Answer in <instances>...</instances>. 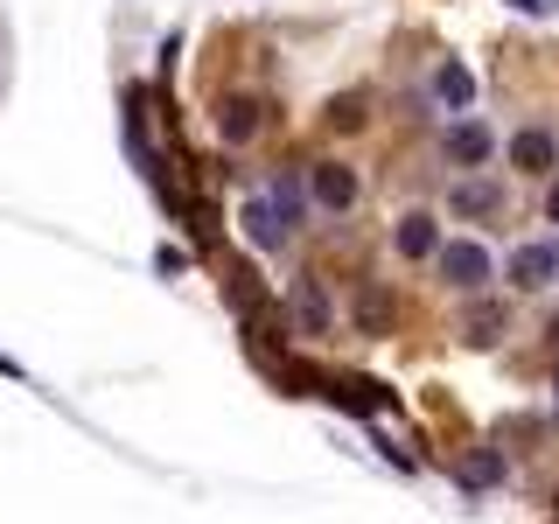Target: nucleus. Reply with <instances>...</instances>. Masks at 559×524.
I'll list each match as a JSON object with an SVG mask.
<instances>
[{
    "label": "nucleus",
    "instance_id": "obj_9",
    "mask_svg": "<svg viewBox=\"0 0 559 524\" xmlns=\"http://www.w3.org/2000/svg\"><path fill=\"white\" fill-rule=\"evenodd\" d=\"M217 133H224V140H252V133H259V105H252V98H231V105L217 112Z\"/></svg>",
    "mask_w": 559,
    "mask_h": 524
},
{
    "label": "nucleus",
    "instance_id": "obj_13",
    "mask_svg": "<svg viewBox=\"0 0 559 524\" xmlns=\"http://www.w3.org/2000/svg\"><path fill=\"white\" fill-rule=\"evenodd\" d=\"M329 119H336V127H364V105H357V98H343V105H336Z\"/></svg>",
    "mask_w": 559,
    "mask_h": 524
},
{
    "label": "nucleus",
    "instance_id": "obj_12",
    "mask_svg": "<svg viewBox=\"0 0 559 524\" xmlns=\"http://www.w3.org/2000/svg\"><path fill=\"white\" fill-rule=\"evenodd\" d=\"M468 476H476V483H497L503 462H497V454H476V462H468Z\"/></svg>",
    "mask_w": 559,
    "mask_h": 524
},
{
    "label": "nucleus",
    "instance_id": "obj_14",
    "mask_svg": "<svg viewBox=\"0 0 559 524\" xmlns=\"http://www.w3.org/2000/svg\"><path fill=\"white\" fill-rule=\"evenodd\" d=\"M546 217L559 224V175H552V182H546Z\"/></svg>",
    "mask_w": 559,
    "mask_h": 524
},
{
    "label": "nucleus",
    "instance_id": "obj_2",
    "mask_svg": "<svg viewBox=\"0 0 559 524\" xmlns=\"http://www.w3.org/2000/svg\"><path fill=\"white\" fill-rule=\"evenodd\" d=\"M357 196H364V182H357V168H349V162H314L308 168V203L314 210L343 217V210H357Z\"/></svg>",
    "mask_w": 559,
    "mask_h": 524
},
{
    "label": "nucleus",
    "instance_id": "obj_10",
    "mask_svg": "<svg viewBox=\"0 0 559 524\" xmlns=\"http://www.w3.org/2000/svg\"><path fill=\"white\" fill-rule=\"evenodd\" d=\"M448 203L462 210V217H489V210H497V189H489V182H462Z\"/></svg>",
    "mask_w": 559,
    "mask_h": 524
},
{
    "label": "nucleus",
    "instance_id": "obj_4",
    "mask_svg": "<svg viewBox=\"0 0 559 524\" xmlns=\"http://www.w3.org/2000/svg\"><path fill=\"white\" fill-rule=\"evenodd\" d=\"M392 252L399 259H433L441 252V217H433V210H406V217H399V231H392Z\"/></svg>",
    "mask_w": 559,
    "mask_h": 524
},
{
    "label": "nucleus",
    "instance_id": "obj_1",
    "mask_svg": "<svg viewBox=\"0 0 559 524\" xmlns=\"http://www.w3.org/2000/svg\"><path fill=\"white\" fill-rule=\"evenodd\" d=\"M433 266H441V279L454 294H483L489 279H497V259H489V245H476V238H441Z\"/></svg>",
    "mask_w": 559,
    "mask_h": 524
},
{
    "label": "nucleus",
    "instance_id": "obj_7",
    "mask_svg": "<svg viewBox=\"0 0 559 524\" xmlns=\"http://www.w3.org/2000/svg\"><path fill=\"white\" fill-rule=\"evenodd\" d=\"M433 98H441L448 105V112H468V105H476V78H468V70L462 63H454V57H441V63H433Z\"/></svg>",
    "mask_w": 559,
    "mask_h": 524
},
{
    "label": "nucleus",
    "instance_id": "obj_15",
    "mask_svg": "<svg viewBox=\"0 0 559 524\" xmlns=\"http://www.w3.org/2000/svg\"><path fill=\"white\" fill-rule=\"evenodd\" d=\"M511 8H518V14H546L552 0H511Z\"/></svg>",
    "mask_w": 559,
    "mask_h": 524
},
{
    "label": "nucleus",
    "instance_id": "obj_3",
    "mask_svg": "<svg viewBox=\"0 0 559 524\" xmlns=\"http://www.w3.org/2000/svg\"><path fill=\"white\" fill-rule=\"evenodd\" d=\"M503 162H511L518 175H552L559 168V133L552 127H518L511 147H503Z\"/></svg>",
    "mask_w": 559,
    "mask_h": 524
},
{
    "label": "nucleus",
    "instance_id": "obj_11",
    "mask_svg": "<svg viewBox=\"0 0 559 524\" xmlns=\"http://www.w3.org/2000/svg\"><path fill=\"white\" fill-rule=\"evenodd\" d=\"M468 329H476V343H497L503 336V308H476V322H468Z\"/></svg>",
    "mask_w": 559,
    "mask_h": 524
},
{
    "label": "nucleus",
    "instance_id": "obj_6",
    "mask_svg": "<svg viewBox=\"0 0 559 524\" xmlns=\"http://www.w3.org/2000/svg\"><path fill=\"white\" fill-rule=\"evenodd\" d=\"M448 168H483L489 154H497V140H489V127H476V119H462V127H448Z\"/></svg>",
    "mask_w": 559,
    "mask_h": 524
},
{
    "label": "nucleus",
    "instance_id": "obj_5",
    "mask_svg": "<svg viewBox=\"0 0 559 524\" xmlns=\"http://www.w3.org/2000/svg\"><path fill=\"white\" fill-rule=\"evenodd\" d=\"M552 279H559V245H524L511 259V287L518 294H546Z\"/></svg>",
    "mask_w": 559,
    "mask_h": 524
},
{
    "label": "nucleus",
    "instance_id": "obj_8",
    "mask_svg": "<svg viewBox=\"0 0 559 524\" xmlns=\"http://www.w3.org/2000/svg\"><path fill=\"white\" fill-rule=\"evenodd\" d=\"M245 238H252V245H280V238H287V224H280V210L266 196L245 203Z\"/></svg>",
    "mask_w": 559,
    "mask_h": 524
}]
</instances>
